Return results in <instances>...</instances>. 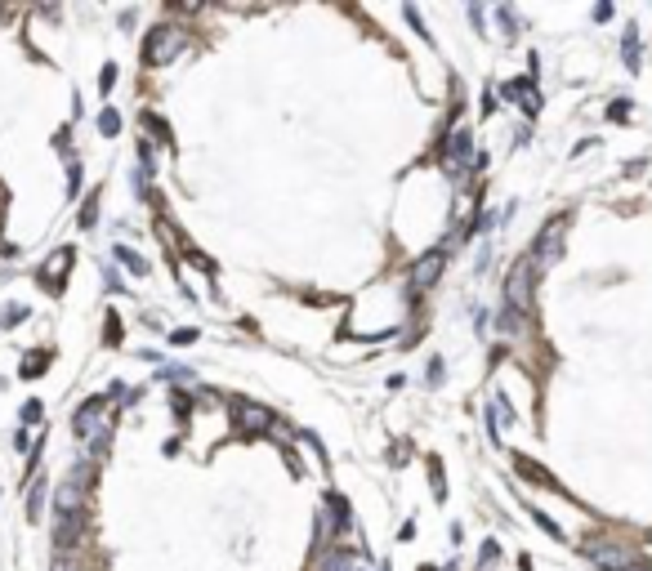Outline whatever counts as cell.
I'll return each instance as SVG.
<instances>
[{"label": "cell", "instance_id": "6da1fadb", "mask_svg": "<svg viewBox=\"0 0 652 571\" xmlns=\"http://www.w3.org/2000/svg\"><path fill=\"white\" fill-rule=\"evenodd\" d=\"M532 290H536V259L523 254V259L510 268V282H505V308L518 312V317H527V312H532Z\"/></svg>", "mask_w": 652, "mask_h": 571}, {"label": "cell", "instance_id": "7a4b0ae2", "mask_svg": "<svg viewBox=\"0 0 652 571\" xmlns=\"http://www.w3.org/2000/svg\"><path fill=\"white\" fill-rule=\"evenodd\" d=\"M184 45H188L184 27H156L148 41H143V63L165 67V63H175V54H184Z\"/></svg>", "mask_w": 652, "mask_h": 571}, {"label": "cell", "instance_id": "3957f363", "mask_svg": "<svg viewBox=\"0 0 652 571\" xmlns=\"http://www.w3.org/2000/svg\"><path fill=\"white\" fill-rule=\"evenodd\" d=\"M103 411H107V397H90L86 406H76V420H72V429H76V437H94V442H107V424H103Z\"/></svg>", "mask_w": 652, "mask_h": 571}, {"label": "cell", "instance_id": "277c9868", "mask_svg": "<svg viewBox=\"0 0 652 571\" xmlns=\"http://www.w3.org/2000/svg\"><path fill=\"white\" fill-rule=\"evenodd\" d=\"M585 558H590V563H599L603 571H630V567L639 563L634 549H625V544H608V540L585 544Z\"/></svg>", "mask_w": 652, "mask_h": 571}, {"label": "cell", "instance_id": "5b68a950", "mask_svg": "<svg viewBox=\"0 0 652 571\" xmlns=\"http://www.w3.org/2000/svg\"><path fill=\"white\" fill-rule=\"evenodd\" d=\"M563 233H567V219H554V228H545L536 241V268H550V263H559L563 259Z\"/></svg>", "mask_w": 652, "mask_h": 571}, {"label": "cell", "instance_id": "8992f818", "mask_svg": "<svg viewBox=\"0 0 652 571\" xmlns=\"http://www.w3.org/2000/svg\"><path fill=\"white\" fill-rule=\"evenodd\" d=\"M233 420H237V429L241 433H264L273 424V411H264L255 402H241V397H233Z\"/></svg>", "mask_w": 652, "mask_h": 571}, {"label": "cell", "instance_id": "52a82bcc", "mask_svg": "<svg viewBox=\"0 0 652 571\" xmlns=\"http://www.w3.org/2000/svg\"><path fill=\"white\" fill-rule=\"evenodd\" d=\"M442 268H447V250H429L425 259L412 263V286H416V290H429V286L442 277Z\"/></svg>", "mask_w": 652, "mask_h": 571}, {"label": "cell", "instance_id": "ba28073f", "mask_svg": "<svg viewBox=\"0 0 652 571\" xmlns=\"http://www.w3.org/2000/svg\"><path fill=\"white\" fill-rule=\"evenodd\" d=\"M72 259H76V254H72V246L54 250V259L41 268V286H45V290H54V295H58V290H63V277L72 273Z\"/></svg>", "mask_w": 652, "mask_h": 571}, {"label": "cell", "instance_id": "9c48e42d", "mask_svg": "<svg viewBox=\"0 0 652 571\" xmlns=\"http://www.w3.org/2000/svg\"><path fill=\"white\" fill-rule=\"evenodd\" d=\"M501 94H505L510 103H518L527 116H536V112H541V94H536V85H532V81H510Z\"/></svg>", "mask_w": 652, "mask_h": 571}, {"label": "cell", "instance_id": "30bf717a", "mask_svg": "<svg viewBox=\"0 0 652 571\" xmlns=\"http://www.w3.org/2000/svg\"><path fill=\"white\" fill-rule=\"evenodd\" d=\"M326 509H331V518H335V527H348V504H344V495L340 491H326Z\"/></svg>", "mask_w": 652, "mask_h": 571}, {"label": "cell", "instance_id": "8fae6325", "mask_svg": "<svg viewBox=\"0 0 652 571\" xmlns=\"http://www.w3.org/2000/svg\"><path fill=\"white\" fill-rule=\"evenodd\" d=\"M45 366H50V353H27V362L18 366L22 380H36V375H45Z\"/></svg>", "mask_w": 652, "mask_h": 571}, {"label": "cell", "instance_id": "7c38bea8", "mask_svg": "<svg viewBox=\"0 0 652 571\" xmlns=\"http://www.w3.org/2000/svg\"><path fill=\"white\" fill-rule=\"evenodd\" d=\"M41 509H45V478H36L27 491V518H41Z\"/></svg>", "mask_w": 652, "mask_h": 571}, {"label": "cell", "instance_id": "4fadbf2b", "mask_svg": "<svg viewBox=\"0 0 652 571\" xmlns=\"http://www.w3.org/2000/svg\"><path fill=\"white\" fill-rule=\"evenodd\" d=\"M621 50H625V67H630V71H639V36H634V27H625V41H621Z\"/></svg>", "mask_w": 652, "mask_h": 571}, {"label": "cell", "instance_id": "5bb4252c", "mask_svg": "<svg viewBox=\"0 0 652 571\" xmlns=\"http://www.w3.org/2000/svg\"><path fill=\"white\" fill-rule=\"evenodd\" d=\"M358 563H353V553H344V549H335L331 558L322 563V571H353Z\"/></svg>", "mask_w": 652, "mask_h": 571}, {"label": "cell", "instance_id": "9a60e30c", "mask_svg": "<svg viewBox=\"0 0 652 571\" xmlns=\"http://www.w3.org/2000/svg\"><path fill=\"white\" fill-rule=\"evenodd\" d=\"M116 259H121V263H125V268H130V273H139V277H143V273H148V263H143V259H139V254H135V250H130V246H116Z\"/></svg>", "mask_w": 652, "mask_h": 571}, {"label": "cell", "instance_id": "2e32d148", "mask_svg": "<svg viewBox=\"0 0 652 571\" xmlns=\"http://www.w3.org/2000/svg\"><path fill=\"white\" fill-rule=\"evenodd\" d=\"M99 130H103L107 139H112V135H121V116L112 112V107H103V116H99Z\"/></svg>", "mask_w": 652, "mask_h": 571}, {"label": "cell", "instance_id": "e0dca14e", "mask_svg": "<svg viewBox=\"0 0 652 571\" xmlns=\"http://www.w3.org/2000/svg\"><path fill=\"white\" fill-rule=\"evenodd\" d=\"M532 518H536V527H541V531H550V536H554V540H563V531H559V522H554L550 514H536V509H532Z\"/></svg>", "mask_w": 652, "mask_h": 571}, {"label": "cell", "instance_id": "ac0fdd59", "mask_svg": "<svg viewBox=\"0 0 652 571\" xmlns=\"http://www.w3.org/2000/svg\"><path fill=\"white\" fill-rule=\"evenodd\" d=\"M94 210H99V197H90V201H86V210H81V228H94V219H99Z\"/></svg>", "mask_w": 652, "mask_h": 571}, {"label": "cell", "instance_id": "d6986e66", "mask_svg": "<svg viewBox=\"0 0 652 571\" xmlns=\"http://www.w3.org/2000/svg\"><path fill=\"white\" fill-rule=\"evenodd\" d=\"M608 116H612V121H625V116H630V103H625V99H617V103L608 107Z\"/></svg>", "mask_w": 652, "mask_h": 571}, {"label": "cell", "instance_id": "ffe728a7", "mask_svg": "<svg viewBox=\"0 0 652 571\" xmlns=\"http://www.w3.org/2000/svg\"><path fill=\"white\" fill-rule=\"evenodd\" d=\"M112 81H116V67H112V63H107V67H103V76H99V90L107 94V90H112Z\"/></svg>", "mask_w": 652, "mask_h": 571}, {"label": "cell", "instance_id": "44dd1931", "mask_svg": "<svg viewBox=\"0 0 652 571\" xmlns=\"http://www.w3.org/2000/svg\"><path fill=\"white\" fill-rule=\"evenodd\" d=\"M22 420H27V424L41 420V402H27V406H22Z\"/></svg>", "mask_w": 652, "mask_h": 571}, {"label": "cell", "instance_id": "7402d4cb", "mask_svg": "<svg viewBox=\"0 0 652 571\" xmlns=\"http://www.w3.org/2000/svg\"><path fill=\"white\" fill-rule=\"evenodd\" d=\"M353 571H362V567H353Z\"/></svg>", "mask_w": 652, "mask_h": 571}]
</instances>
